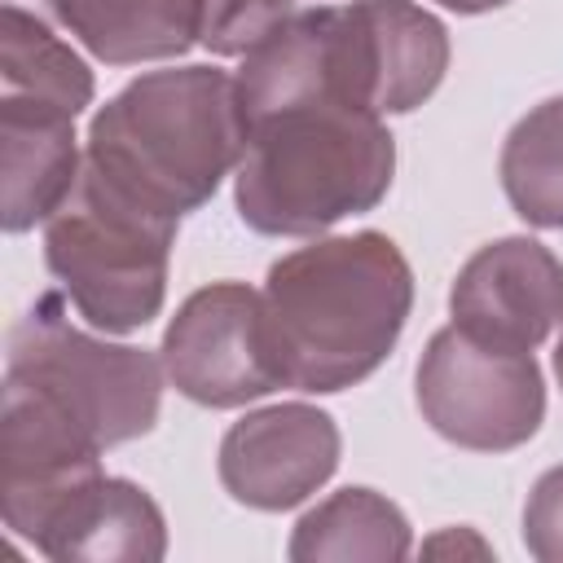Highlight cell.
I'll return each instance as SVG.
<instances>
[{"label": "cell", "instance_id": "1", "mask_svg": "<svg viewBox=\"0 0 563 563\" xmlns=\"http://www.w3.org/2000/svg\"><path fill=\"white\" fill-rule=\"evenodd\" d=\"M260 295L286 387L343 391L396 347L413 308V273L387 233L361 229L282 255Z\"/></svg>", "mask_w": 563, "mask_h": 563}, {"label": "cell", "instance_id": "2", "mask_svg": "<svg viewBox=\"0 0 563 563\" xmlns=\"http://www.w3.org/2000/svg\"><path fill=\"white\" fill-rule=\"evenodd\" d=\"M242 150L238 75L180 66L132 79L92 114L84 167L128 202L180 220L238 172Z\"/></svg>", "mask_w": 563, "mask_h": 563}, {"label": "cell", "instance_id": "3", "mask_svg": "<svg viewBox=\"0 0 563 563\" xmlns=\"http://www.w3.org/2000/svg\"><path fill=\"white\" fill-rule=\"evenodd\" d=\"M391 172L396 145L383 114L312 92L246 119L233 198L255 233L308 238L378 207Z\"/></svg>", "mask_w": 563, "mask_h": 563}, {"label": "cell", "instance_id": "4", "mask_svg": "<svg viewBox=\"0 0 563 563\" xmlns=\"http://www.w3.org/2000/svg\"><path fill=\"white\" fill-rule=\"evenodd\" d=\"M176 224L84 167L70 198L44 220V260L88 325L128 334L163 308Z\"/></svg>", "mask_w": 563, "mask_h": 563}, {"label": "cell", "instance_id": "5", "mask_svg": "<svg viewBox=\"0 0 563 563\" xmlns=\"http://www.w3.org/2000/svg\"><path fill=\"white\" fill-rule=\"evenodd\" d=\"M4 378L40 391L101 449H114L154 427L163 356L92 339L66 321L57 299H35V308L9 330Z\"/></svg>", "mask_w": 563, "mask_h": 563}, {"label": "cell", "instance_id": "6", "mask_svg": "<svg viewBox=\"0 0 563 563\" xmlns=\"http://www.w3.org/2000/svg\"><path fill=\"white\" fill-rule=\"evenodd\" d=\"M418 409L435 435L475 453H506L537 435L545 383L532 352L488 347L444 325L418 361Z\"/></svg>", "mask_w": 563, "mask_h": 563}, {"label": "cell", "instance_id": "7", "mask_svg": "<svg viewBox=\"0 0 563 563\" xmlns=\"http://www.w3.org/2000/svg\"><path fill=\"white\" fill-rule=\"evenodd\" d=\"M325 70L343 101L369 114H405L440 88L449 31L413 0H352L325 9Z\"/></svg>", "mask_w": 563, "mask_h": 563}, {"label": "cell", "instance_id": "8", "mask_svg": "<svg viewBox=\"0 0 563 563\" xmlns=\"http://www.w3.org/2000/svg\"><path fill=\"white\" fill-rule=\"evenodd\" d=\"M158 356L167 383L207 409H233L286 387L264 321V295L242 282L194 290L176 308Z\"/></svg>", "mask_w": 563, "mask_h": 563}, {"label": "cell", "instance_id": "9", "mask_svg": "<svg viewBox=\"0 0 563 563\" xmlns=\"http://www.w3.org/2000/svg\"><path fill=\"white\" fill-rule=\"evenodd\" d=\"M101 444L40 391L4 378L0 400V515L35 541L53 510L101 475Z\"/></svg>", "mask_w": 563, "mask_h": 563}, {"label": "cell", "instance_id": "10", "mask_svg": "<svg viewBox=\"0 0 563 563\" xmlns=\"http://www.w3.org/2000/svg\"><path fill=\"white\" fill-rule=\"evenodd\" d=\"M449 308L475 343L532 352L563 321V264L532 238L488 242L462 264Z\"/></svg>", "mask_w": 563, "mask_h": 563}, {"label": "cell", "instance_id": "11", "mask_svg": "<svg viewBox=\"0 0 563 563\" xmlns=\"http://www.w3.org/2000/svg\"><path fill=\"white\" fill-rule=\"evenodd\" d=\"M339 466V427L312 405H268L220 440V484L251 510H290Z\"/></svg>", "mask_w": 563, "mask_h": 563}, {"label": "cell", "instance_id": "12", "mask_svg": "<svg viewBox=\"0 0 563 563\" xmlns=\"http://www.w3.org/2000/svg\"><path fill=\"white\" fill-rule=\"evenodd\" d=\"M35 550L62 563H158L167 554V523L145 488L101 471L53 510Z\"/></svg>", "mask_w": 563, "mask_h": 563}, {"label": "cell", "instance_id": "13", "mask_svg": "<svg viewBox=\"0 0 563 563\" xmlns=\"http://www.w3.org/2000/svg\"><path fill=\"white\" fill-rule=\"evenodd\" d=\"M79 172L84 158L75 145V114L0 97V220L9 233L48 220L70 198Z\"/></svg>", "mask_w": 563, "mask_h": 563}, {"label": "cell", "instance_id": "14", "mask_svg": "<svg viewBox=\"0 0 563 563\" xmlns=\"http://www.w3.org/2000/svg\"><path fill=\"white\" fill-rule=\"evenodd\" d=\"M101 62L136 66L180 57L202 35V0H44Z\"/></svg>", "mask_w": 563, "mask_h": 563}, {"label": "cell", "instance_id": "15", "mask_svg": "<svg viewBox=\"0 0 563 563\" xmlns=\"http://www.w3.org/2000/svg\"><path fill=\"white\" fill-rule=\"evenodd\" d=\"M0 97L79 114L92 101V70L35 13L4 4V13H0Z\"/></svg>", "mask_w": 563, "mask_h": 563}, {"label": "cell", "instance_id": "16", "mask_svg": "<svg viewBox=\"0 0 563 563\" xmlns=\"http://www.w3.org/2000/svg\"><path fill=\"white\" fill-rule=\"evenodd\" d=\"M409 545L413 537L400 506H391L374 488H339L295 523L290 559L295 563H321V559L396 563L409 554Z\"/></svg>", "mask_w": 563, "mask_h": 563}, {"label": "cell", "instance_id": "17", "mask_svg": "<svg viewBox=\"0 0 563 563\" xmlns=\"http://www.w3.org/2000/svg\"><path fill=\"white\" fill-rule=\"evenodd\" d=\"M501 189L537 229H563V97L528 110L501 145Z\"/></svg>", "mask_w": 563, "mask_h": 563}, {"label": "cell", "instance_id": "18", "mask_svg": "<svg viewBox=\"0 0 563 563\" xmlns=\"http://www.w3.org/2000/svg\"><path fill=\"white\" fill-rule=\"evenodd\" d=\"M295 18V0H202V35L220 57H246Z\"/></svg>", "mask_w": 563, "mask_h": 563}, {"label": "cell", "instance_id": "19", "mask_svg": "<svg viewBox=\"0 0 563 563\" xmlns=\"http://www.w3.org/2000/svg\"><path fill=\"white\" fill-rule=\"evenodd\" d=\"M523 545L541 563H563V466H550L523 506Z\"/></svg>", "mask_w": 563, "mask_h": 563}, {"label": "cell", "instance_id": "20", "mask_svg": "<svg viewBox=\"0 0 563 563\" xmlns=\"http://www.w3.org/2000/svg\"><path fill=\"white\" fill-rule=\"evenodd\" d=\"M475 554V559H488L493 550L475 537V532H466V528H449V532H440L435 541H427V554Z\"/></svg>", "mask_w": 563, "mask_h": 563}, {"label": "cell", "instance_id": "21", "mask_svg": "<svg viewBox=\"0 0 563 563\" xmlns=\"http://www.w3.org/2000/svg\"><path fill=\"white\" fill-rule=\"evenodd\" d=\"M435 4H444V9H453V13H488V9H501V4H510V0H435Z\"/></svg>", "mask_w": 563, "mask_h": 563}, {"label": "cell", "instance_id": "22", "mask_svg": "<svg viewBox=\"0 0 563 563\" xmlns=\"http://www.w3.org/2000/svg\"><path fill=\"white\" fill-rule=\"evenodd\" d=\"M554 369H559V383H563V334H559V347H554Z\"/></svg>", "mask_w": 563, "mask_h": 563}]
</instances>
